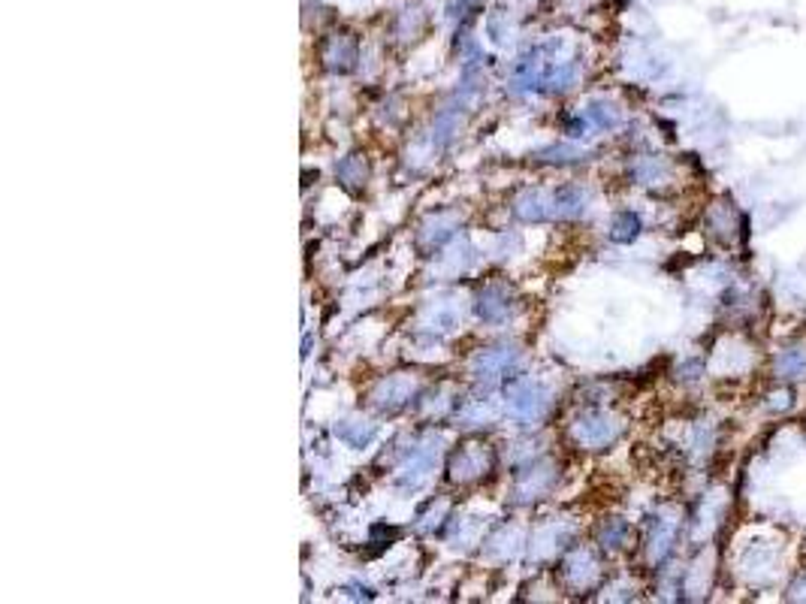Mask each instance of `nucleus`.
<instances>
[{
  "mask_svg": "<svg viewBox=\"0 0 806 604\" xmlns=\"http://www.w3.org/2000/svg\"><path fill=\"white\" fill-rule=\"evenodd\" d=\"M773 378L777 381H801L806 378V348L803 345H792V348H782V351L773 357Z\"/></svg>",
  "mask_w": 806,
  "mask_h": 604,
  "instance_id": "1",
  "label": "nucleus"
}]
</instances>
